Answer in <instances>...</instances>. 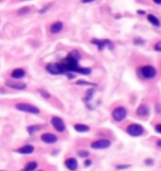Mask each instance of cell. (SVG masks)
Masks as SVG:
<instances>
[{
  "instance_id": "6da1fadb",
  "label": "cell",
  "mask_w": 161,
  "mask_h": 171,
  "mask_svg": "<svg viewBox=\"0 0 161 171\" xmlns=\"http://www.w3.org/2000/svg\"><path fill=\"white\" fill-rule=\"evenodd\" d=\"M81 59L79 53L77 52H71L64 59H62L60 62H58V67L60 69V74L69 72H77L78 69V61Z\"/></svg>"
},
{
  "instance_id": "7a4b0ae2",
  "label": "cell",
  "mask_w": 161,
  "mask_h": 171,
  "mask_svg": "<svg viewBox=\"0 0 161 171\" xmlns=\"http://www.w3.org/2000/svg\"><path fill=\"white\" fill-rule=\"evenodd\" d=\"M16 110L22 111V112H25V113H32V114H38L40 111L38 107L33 106V104H29V103H18L16 104Z\"/></svg>"
},
{
  "instance_id": "3957f363",
  "label": "cell",
  "mask_w": 161,
  "mask_h": 171,
  "mask_svg": "<svg viewBox=\"0 0 161 171\" xmlns=\"http://www.w3.org/2000/svg\"><path fill=\"white\" fill-rule=\"evenodd\" d=\"M143 127L141 125H137V123H131L126 127V132L130 135V136H133V137H137V136H141L143 134Z\"/></svg>"
},
{
  "instance_id": "277c9868",
  "label": "cell",
  "mask_w": 161,
  "mask_h": 171,
  "mask_svg": "<svg viewBox=\"0 0 161 171\" xmlns=\"http://www.w3.org/2000/svg\"><path fill=\"white\" fill-rule=\"evenodd\" d=\"M126 116H127V110L122 106L116 107L115 110L112 111V117H113V120L117 121V122L123 121L126 118Z\"/></svg>"
},
{
  "instance_id": "5b68a950",
  "label": "cell",
  "mask_w": 161,
  "mask_h": 171,
  "mask_svg": "<svg viewBox=\"0 0 161 171\" xmlns=\"http://www.w3.org/2000/svg\"><path fill=\"white\" fill-rule=\"evenodd\" d=\"M140 73H141V76L146 79L155 78L156 74H157L155 67H152V65H143V67L140 69Z\"/></svg>"
},
{
  "instance_id": "8992f818",
  "label": "cell",
  "mask_w": 161,
  "mask_h": 171,
  "mask_svg": "<svg viewBox=\"0 0 161 171\" xmlns=\"http://www.w3.org/2000/svg\"><path fill=\"white\" fill-rule=\"evenodd\" d=\"M91 43H92V44H94L96 47L98 48V50H103L106 47H109V48L113 47L112 42H111V40H108V39H92V40H91Z\"/></svg>"
},
{
  "instance_id": "52a82bcc",
  "label": "cell",
  "mask_w": 161,
  "mask_h": 171,
  "mask_svg": "<svg viewBox=\"0 0 161 171\" xmlns=\"http://www.w3.org/2000/svg\"><path fill=\"white\" fill-rule=\"evenodd\" d=\"M52 126L56 128V131L58 132H64L66 131V123H64V121L62 120L60 117H57V116H54L52 117Z\"/></svg>"
},
{
  "instance_id": "ba28073f",
  "label": "cell",
  "mask_w": 161,
  "mask_h": 171,
  "mask_svg": "<svg viewBox=\"0 0 161 171\" xmlns=\"http://www.w3.org/2000/svg\"><path fill=\"white\" fill-rule=\"evenodd\" d=\"M111 146V141L109 140H97V141H93L91 144V147L94 150H103V149H108Z\"/></svg>"
},
{
  "instance_id": "9c48e42d",
  "label": "cell",
  "mask_w": 161,
  "mask_h": 171,
  "mask_svg": "<svg viewBox=\"0 0 161 171\" xmlns=\"http://www.w3.org/2000/svg\"><path fill=\"white\" fill-rule=\"evenodd\" d=\"M40 138H42V141L46 142V144H54V142L58 141L57 136L53 135V134H50V132H46V134H43Z\"/></svg>"
},
{
  "instance_id": "30bf717a",
  "label": "cell",
  "mask_w": 161,
  "mask_h": 171,
  "mask_svg": "<svg viewBox=\"0 0 161 171\" xmlns=\"http://www.w3.org/2000/svg\"><path fill=\"white\" fill-rule=\"evenodd\" d=\"M64 165H66L67 169L71 170V171H76L78 169V162H77V160L73 159V157L67 159L66 161H64Z\"/></svg>"
},
{
  "instance_id": "8fae6325",
  "label": "cell",
  "mask_w": 161,
  "mask_h": 171,
  "mask_svg": "<svg viewBox=\"0 0 161 171\" xmlns=\"http://www.w3.org/2000/svg\"><path fill=\"white\" fill-rule=\"evenodd\" d=\"M18 153H22V155H30V153L34 152V146L32 145H24L22 147H19L16 150Z\"/></svg>"
},
{
  "instance_id": "7c38bea8",
  "label": "cell",
  "mask_w": 161,
  "mask_h": 171,
  "mask_svg": "<svg viewBox=\"0 0 161 171\" xmlns=\"http://www.w3.org/2000/svg\"><path fill=\"white\" fill-rule=\"evenodd\" d=\"M5 84L10 87V88H14V89H25L26 88V84L25 83H22V82H5Z\"/></svg>"
},
{
  "instance_id": "4fadbf2b",
  "label": "cell",
  "mask_w": 161,
  "mask_h": 171,
  "mask_svg": "<svg viewBox=\"0 0 161 171\" xmlns=\"http://www.w3.org/2000/svg\"><path fill=\"white\" fill-rule=\"evenodd\" d=\"M62 30H63V23L62 22H54L50 25V33H53V34H58Z\"/></svg>"
},
{
  "instance_id": "5bb4252c",
  "label": "cell",
  "mask_w": 161,
  "mask_h": 171,
  "mask_svg": "<svg viewBox=\"0 0 161 171\" xmlns=\"http://www.w3.org/2000/svg\"><path fill=\"white\" fill-rule=\"evenodd\" d=\"M46 69L50 73V74H60V69H59V67H58L57 63H49V64H47Z\"/></svg>"
},
{
  "instance_id": "9a60e30c",
  "label": "cell",
  "mask_w": 161,
  "mask_h": 171,
  "mask_svg": "<svg viewBox=\"0 0 161 171\" xmlns=\"http://www.w3.org/2000/svg\"><path fill=\"white\" fill-rule=\"evenodd\" d=\"M24 76H25V71L22 69V68H16L12 72V77L14 79H20V78H23Z\"/></svg>"
},
{
  "instance_id": "2e32d148",
  "label": "cell",
  "mask_w": 161,
  "mask_h": 171,
  "mask_svg": "<svg viewBox=\"0 0 161 171\" xmlns=\"http://www.w3.org/2000/svg\"><path fill=\"white\" fill-rule=\"evenodd\" d=\"M74 130L79 134H84V132H88L90 131V127L87 125H83V123H76L74 125Z\"/></svg>"
},
{
  "instance_id": "e0dca14e",
  "label": "cell",
  "mask_w": 161,
  "mask_h": 171,
  "mask_svg": "<svg viewBox=\"0 0 161 171\" xmlns=\"http://www.w3.org/2000/svg\"><path fill=\"white\" fill-rule=\"evenodd\" d=\"M136 113H137L139 116H147V114H149V107H147L146 104H141V106L137 108Z\"/></svg>"
},
{
  "instance_id": "ac0fdd59",
  "label": "cell",
  "mask_w": 161,
  "mask_h": 171,
  "mask_svg": "<svg viewBox=\"0 0 161 171\" xmlns=\"http://www.w3.org/2000/svg\"><path fill=\"white\" fill-rule=\"evenodd\" d=\"M147 20H149V22L151 23L154 27H160V25H161L160 20L157 19L155 15H152V14H150V15H147Z\"/></svg>"
},
{
  "instance_id": "d6986e66",
  "label": "cell",
  "mask_w": 161,
  "mask_h": 171,
  "mask_svg": "<svg viewBox=\"0 0 161 171\" xmlns=\"http://www.w3.org/2000/svg\"><path fill=\"white\" fill-rule=\"evenodd\" d=\"M37 166H38V164H37L35 161H30V162L26 164V166L24 167L23 171H34L37 169Z\"/></svg>"
},
{
  "instance_id": "ffe728a7",
  "label": "cell",
  "mask_w": 161,
  "mask_h": 171,
  "mask_svg": "<svg viewBox=\"0 0 161 171\" xmlns=\"http://www.w3.org/2000/svg\"><path fill=\"white\" fill-rule=\"evenodd\" d=\"M77 73H79V74H83V76H88L92 73V69L91 68H83V67H78L77 69Z\"/></svg>"
},
{
  "instance_id": "44dd1931",
  "label": "cell",
  "mask_w": 161,
  "mask_h": 171,
  "mask_svg": "<svg viewBox=\"0 0 161 171\" xmlns=\"http://www.w3.org/2000/svg\"><path fill=\"white\" fill-rule=\"evenodd\" d=\"M40 128H42V126H29L28 127V132L30 135H33V134H35L37 131H39Z\"/></svg>"
},
{
  "instance_id": "7402d4cb",
  "label": "cell",
  "mask_w": 161,
  "mask_h": 171,
  "mask_svg": "<svg viewBox=\"0 0 161 171\" xmlns=\"http://www.w3.org/2000/svg\"><path fill=\"white\" fill-rule=\"evenodd\" d=\"M78 86H96L93 83H90V82H86V81H78L77 82Z\"/></svg>"
},
{
  "instance_id": "603a6c76",
  "label": "cell",
  "mask_w": 161,
  "mask_h": 171,
  "mask_svg": "<svg viewBox=\"0 0 161 171\" xmlns=\"http://www.w3.org/2000/svg\"><path fill=\"white\" fill-rule=\"evenodd\" d=\"M78 155H79L81 157H88V155H90V153H88L87 151H79V152H78Z\"/></svg>"
},
{
  "instance_id": "cb8c5ba5",
  "label": "cell",
  "mask_w": 161,
  "mask_h": 171,
  "mask_svg": "<svg viewBox=\"0 0 161 171\" xmlns=\"http://www.w3.org/2000/svg\"><path fill=\"white\" fill-rule=\"evenodd\" d=\"M155 131L157 132V134H161V123H157L155 126Z\"/></svg>"
},
{
  "instance_id": "d4e9b609",
  "label": "cell",
  "mask_w": 161,
  "mask_h": 171,
  "mask_svg": "<svg viewBox=\"0 0 161 171\" xmlns=\"http://www.w3.org/2000/svg\"><path fill=\"white\" fill-rule=\"evenodd\" d=\"M145 162H146V165H152V164H154V160H152V159H146Z\"/></svg>"
},
{
  "instance_id": "484cf974",
  "label": "cell",
  "mask_w": 161,
  "mask_h": 171,
  "mask_svg": "<svg viewBox=\"0 0 161 171\" xmlns=\"http://www.w3.org/2000/svg\"><path fill=\"white\" fill-rule=\"evenodd\" d=\"M40 93H42V96H43V97H46V98H49V97H50V96L46 92V91H40Z\"/></svg>"
},
{
  "instance_id": "4316f807",
  "label": "cell",
  "mask_w": 161,
  "mask_h": 171,
  "mask_svg": "<svg viewBox=\"0 0 161 171\" xmlns=\"http://www.w3.org/2000/svg\"><path fill=\"white\" fill-rule=\"evenodd\" d=\"M94 0H82V3H83V4H88V3H93Z\"/></svg>"
},
{
  "instance_id": "83f0119b",
  "label": "cell",
  "mask_w": 161,
  "mask_h": 171,
  "mask_svg": "<svg viewBox=\"0 0 161 171\" xmlns=\"http://www.w3.org/2000/svg\"><path fill=\"white\" fill-rule=\"evenodd\" d=\"M155 50H159V52L161 50V44H156L155 45Z\"/></svg>"
},
{
  "instance_id": "f1b7e54d",
  "label": "cell",
  "mask_w": 161,
  "mask_h": 171,
  "mask_svg": "<svg viewBox=\"0 0 161 171\" xmlns=\"http://www.w3.org/2000/svg\"><path fill=\"white\" fill-rule=\"evenodd\" d=\"M90 165H92V161H90V160H87V161L84 162V166H90Z\"/></svg>"
},
{
  "instance_id": "f546056e",
  "label": "cell",
  "mask_w": 161,
  "mask_h": 171,
  "mask_svg": "<svg viewBox=\"0 0 161 171\" xmlns=\"http://www.w3.org/2000/svg\"><path fill=\"white\" fill-rule=\"evenodd\" d=\"M155 4H157V5H161V0H152Z\"/></svg>"
},
{
  "instance_id": "4dcf8cb0",
  "label": "cell",
  "mask_w": 161,
  "mask_h": 171,
  "mask_svg": "<svg viewBox=\"0 0 161 171\" xmlns=\"http://www.w3.org/2000/svg\"><path fill=\"white\" fill-rule=\"evenodd\" d=\"M157 146H159V147H161V140H160V141H157Z\"/></svg>"
},
{
  "instance_id": "1f68e13d",
  "label": "cell",
  "mask_w": 161,
  "mask_h": 171,
  "mask_svg": "<svg viewBox=\"0 0 161 171\" xmlns=\"http://www.w3.org/2000/svg\"><path fill=\"white\" fill-rule=\"evenodd\" d=\"M0 171H3V170H0Z\"/></svg>"
},
{
  "instance_id": "d6a6232c",
  "label": "cell",
  "mask_w": 161,
  "mask_h": 171,
  "mask_svg": "<svg viewBox=\"0 0 161 171\" xmlns=\"http://www.w3.org/2000/svg\"><path fill=\"white\" fill-rule=\"evenodd\" d=\"M39 171H42V170H39Z\"/></svg>"
}]
</instances>
